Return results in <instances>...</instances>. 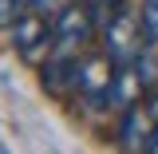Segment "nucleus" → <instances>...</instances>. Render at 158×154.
<instances>
[{
  "label": "nucleus",
  "mask_w": 158,
  "mask_h": 154,
  "mask_svg": "<svg viewBox=\"0 0 158 154\" xmlns=\"http://www.w3.org/2000/svg\"><path fill=\"white\" fill-rule=\"evenodd\" d=\"M67 0H28V8H36V12H59Z\"/></svg>",
  "instance_id": "nucleus-11"
},
{
  "label": "nucleus",
  "mask_w": 158,
  "mask_h": 154,
  "mask_svg": "<svg viewBox=\"0 0 158 154\" xmlns=\"http://www.w3.org/2000/svg\"><path fill=\"white\" fill-rule=\"evenodd\" d=\"M79 67H83V59H75V52L59 48L56 56H48L40 63V87L48 95H71V91H79Z\"/></svg>",
  "instance_id": "nucleus-5"
},
{
  "label": "nucleus",
  "mask_w": 158,
  "mask_h": 154,
  "mask_svg": "<svg viewBox=\"0 0 158 154\" xmlns=\"http://www.w3.org/2000/svg\"><path fill=\"white\" fill-rule=\"evenodd\" d=\"M135 67H138V75L146 79V87H158V40H154V36L146 40V48L138 52Z\"/></svg>",
  "instance_id": "nucleus-8"
},
{
  "label": "nucleus",
  "mask_w": 158,
  "mask_h": 154,
  "mask_svg": "<svg viewBox=\"0 0 158 154\" xmlns=\"http://www.w3.org/2000/svg\"><path fill=\"white\" fill-rule=\"evenodd\" d=\"M115 75H118V63L107 52H95V56L83 59L79 67V99L87 107H111V91H115Z\"/></svg>",
  "instance_id": "nucleus-3"
},
{
  "label": "nucleus",
  "mask_w": 158,
  "mask_h": 154,
  "mask_svg": "<svg viewBox=\"0 0 158 154\" xmlns=\"http://www.w3.org/2000/svg\"><path fill=\"white\" fill-rule=\"evenodd\" d=\"M95 8L87 4V0H71V4H63L56 16H52V28H56V44L63 52H79V48H87L91 36H95Z\"/></svg>",
  "instance_id": "nucleus-2"
},
{
  "label": "nucleus",
  "mask_w": 158,
  "mask_h": 154,
  "mask_svg": "<svg viewBox=\"0 0 158 154\" xmlns=\"http://www.w3.org/2000/svg\"><path fill=\"white\" fill-rule=\"evenodd\" d=\"M146 40H150L146 20L138 16V12H131L127 4H123L118 12H111V16H107V24H103V52L115 59L118 67L135 63L138 52L146 48Z\"/></svg>",
  "instance_id": "nucleus-1"
},
{
  "label": "nucleus",
  "mask_w": 158,
  "mask_h": 154,
  "mask_svg": "<svg viewBox=\"0 0 158 154\" xmlns=\"http://www.w3.org/2000/svg\"><path fill=\"white\" fill-rule=\"evenodd\" d=\"M150 87H146V79L138 75L135 63H127V67H118L115 75V91H111V107H118V111H127V107H135V103H142V95H146Z\"/></svg>",
  "instance_id": "nucleus-7"
},
{
  "label": "nucleus",
  "mask_w": 158,
  "mask_h": 154,
  "mask_svg": "<svg viewBox=\"0 0 158 154\" xmlns=\"http://www.w3.org/2000/svg\"><path fill=\"white\" fill-rule=\"evenodd\" d=\"M150 115H154V111L142 107V103H135V107L123 111V119H118V146H123V150H146V142L154 135V123H158V119H150Z\"/></svg>",
  "instance_id": "nucleus-6"
},
{
  "label": "nucleus",
  "mask_w": 158,
  "mask_h": 154,
  "mask_svg": "<svg viewBox=\"0 0 158 154\" xmlns=\"http://www.w3.org/2000/svg\"><path fill=\"white\" fill-rule=\"evenodd\" d=\"M142 20H146V32L158 40V0H142Z\"/></svg>",
  "instance_id": "nucleus-10"
},
{
  "label": "nucleus",
  "mask_w": 158,
  "mask_h": 154,
  "mask_svg": "<svg viewBox=\"0 0 158 154\" xmlns=\"http://www.w3.org/2000/svg\"><path fill=\"white\" fill-rule=\"evenodd\" d=\"M12 44L24 59H48L52 56V44H56V28L48 24V12L36 8H24V16L12 24Z\"/></svg>",
  "instance_id": "nucleus-4"
},
{
  "label": "nucleus",
  "mask_w": 158,
  "mask_h": 154,
  "mask_svg": "<svg viewBox=\"0 0 158 154\" xmlns=\"http://www.w3.org/2000/svg\"><path fill=\"white\" fill-rule=\"evenodd\" d=\"M146 150H150V154H158V123H154V135H150V142H146Z\"/></svg>",
  "instance_id": "nucleus-12"
},
{
  "label": "nucleus",
  "mask_w": 158,
  "mask_h": 154,
  "mask_svg": "<svg viewBox=\"0 0 158 154\" xmlns=\"http://www.w3.org/2000/svg\"><path fill=\"white\" fill-rule=\"evenodd\" d=\"M28 0H0V28H12L20 16H24Z\"/></svg>",
  "instance_id": "nucleus-9"
}]
</instances>
